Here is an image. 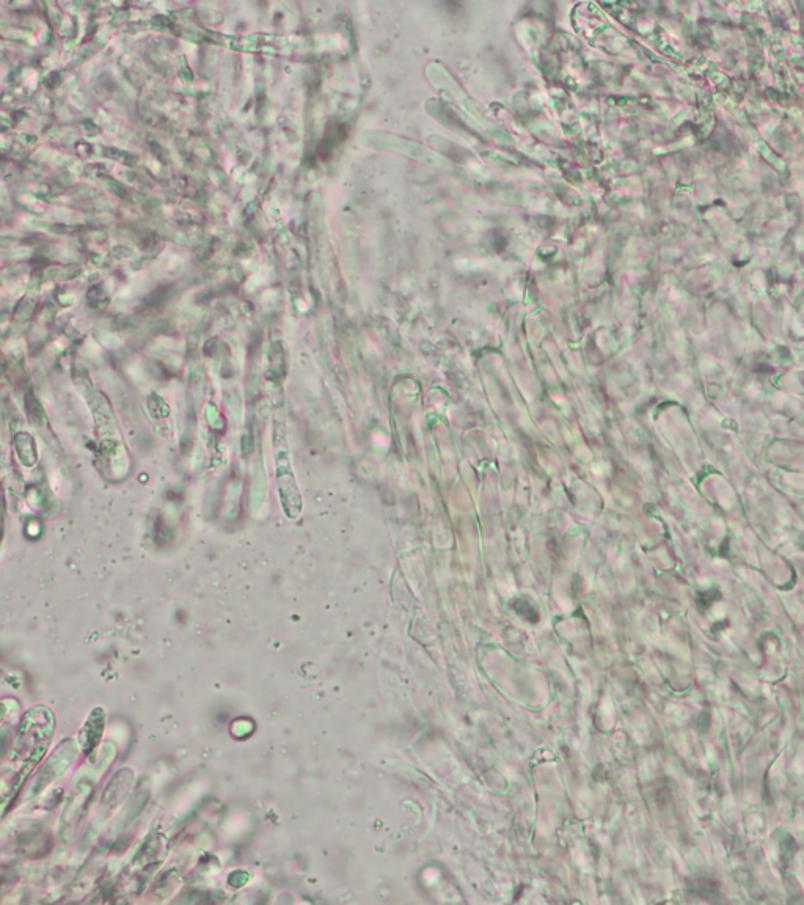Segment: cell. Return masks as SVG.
Here are the masks:
<instances>
[{
  "instance_id": "obj_1",
  "label": "cell",
  "mask_w": 804,
  "mask_h": 905,
  "mask_svg": "<svg viewBox=\"0 0 804 905\" xmlns=\"http://www.w3.org/2000/svg\"><path fill=\"white\" fill-rule=\"evenodd\" d=\"M54 714L46 708H33L22 720L18 736L11 747V764H18L13 778L27 777L33 766L43 758L54 736Z\"/></svg>"
},
{
  "instance_id": "obj_2",
  "label": "cell",
  "mask_w": 804,
  "mask_h": 905,
  "mask_svg": "<svg viewBox=\"0 0 804 905\" xmlns=\"http://www.w3.org/2000/svg\"><path fill=\"white\" fill-rule=\"evenodd\" d=\"M104 712L101 709H95L90 719L85 723L84 730L81 733V744L85 752L92 753L93 748L98 744L99 737L103 734Z\"/></svg>"
}]
</instances>
